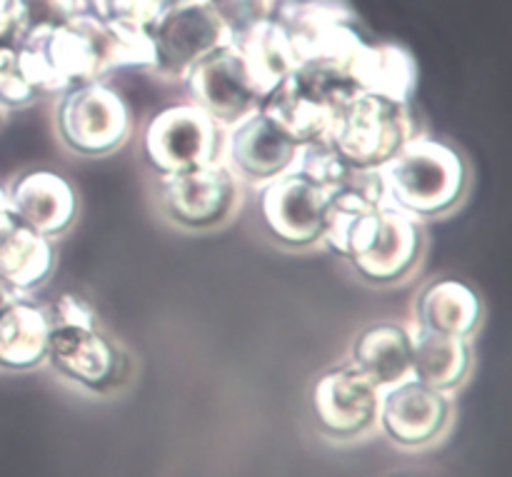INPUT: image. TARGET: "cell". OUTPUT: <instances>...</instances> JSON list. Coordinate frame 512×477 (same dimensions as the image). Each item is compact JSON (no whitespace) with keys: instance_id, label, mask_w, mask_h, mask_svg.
Instances as JSON below:
<instances>
[{"instance_id":"cell-1","label":"cell","mask_w":512,"mask_h":477,"mask_svg":"<svg viewBox=\"0 0 512 477\" xmlns=\"http://www.w3.org/2000/svg\"><path fill=\"white\" fill-rule=\"evenodd\" d=\"M15 48L35 95L65 93L105 70L125 68L120 35L83 10L60 25L30 28Z\"/></svg>"},{"instance_id":"cell-2","label":"cell","mask_w":512,"mask_h":477,"mask_svg":"<svg viewBox=\"0 0 512 477\" xmlns=\"http://www.w3.org/2000/svg\"><path fill=\"white\" fill-rule=\"evenodd\" d=\"M385 203L408 215H440L465 193L468 170L458 150L433 138L413 135L378 168Z\"/></svg>"},{"instance_id":"cell-3","label":"cell","mask_w":512,"mask_h":477,"mask_svg":"<svg viewBox=\"0 0 512 477\" xmlns=\"http://www.w3.org/2000/svg\"><path fill=\"white\" fill-rule=\"evenodd\" d=\"M415 135L408 103L355 93L335 108L330 145L355 170H378Z\"/></svg>"},{"instance_id":"cell-4","label":"cell","mask_w":512,"mask_h":477,"mask_svg":"<svg viewBox=\"0 0 512 477\" xmlns=\"http://www.w3.org/2000/svg\"><path fill=\"white\" fill-rule=\"evenodd\" d=\"M420 230L413 215L380 203L355 223L343 258L355 265L363 278L373 283L400 280L418 260Z\"/></svg>"},{"instance_id":"cell-5","label":"cell","mask_w":512,"mask_h":477,"mask_svg":"<svg viewBox=\"0 0 512 477\" xmlns=\"http://www.w3.org/2000/svg\"><path fill=\"white\" fill-rule=\"evenodd\" d=\"M58 130L68 148L83 155H105L128 138L130 108L118 90L90 80L65 90Z\"/></svg>"},{"instance_id":"cell-6","label":"cell","mask_w":512,"mask_h":477,"mask_svg":"<svg viewBox=\"0 0 512 477\" xmlns=\"http://www.w3.org/2000/svg\"><path fill=\"white\" fill-rule=\"evenodd\" d=\"M218 125L198 105H173L145 130V155L163 175L183 173L215 160Z\"/></svg>"},{"instance_id":"cell-7","label":"cell","mask_w":512,"mask_h":477,"mask_svg":"<svg viewBox=\"0 0 512 477\" xmlns=\"http://www.w3.org/2000/svg\"><path fill=\"white\" fill-rule=\"evenodd\" d=\"M155 68L183 73L210 50L233 43V35L208 0H173L150 28Z\"/></svg>"},{"instance_id":"cell-8","label":"cell","mask_w":512,"mask_h":477,"mask_svg":"<svg viewBox=\"0 0 512 477\" xmlns=\"http://www.w3.org/2000/svg\"><path fill=\"white\" fill-rule=\"evenodd\" d=\"M183 78L195 105L223 123H235L260 103L248 65L235 43L220 45L195 60L183 70Z\"/></svg>"},{"instance_id":"cell-9","label":"cell","mask_w":512,"mask_h":477,"mask_svg":"<svg viewBox=\"0 0 512 477\" xmlns=\"http://www.w3.org/2000/svg\"><path fill=\"white\" fill-rule=\"evenodd\" d=\"M380 390L350 360L320 375L313 385V413L328 435L350 440L378 423Z\"/></svg>"},{"instance_id":"cell-10","label":"cell","mask_w":512,"mask_h":477,"mask_svg":"<svg viewBox=\"0 0 512 477\" xmlns=\"http://www.w3.org/2000/svg\"><path fill=\"white\" fill-rule=\"evenodd\" d=\"M328 195L323 185L290 168L265 185L260 195V215L275 238L300 248L323 235Z\"/></svg>"},{"instance_id":"cell-11","label":"cell","mask_w":512,"mask_h":477,"mask_svg":"<svg viewBox=\"0 0 512 477\" xmlns=\"http://www.w3.org/2000/svg\"><path fill=\"white\" fill-rule=\"evenodd\" d=\"M235 180L220 163L200 165L183 173L165 175L160 198L170 218L185 228H210L233 213Z\"/></svg>"},{"instance_id":"cell-12","label":"cell","mask_w":512,"mask_h":477,"mask_svg":"<svg viewBox=\"0 0 512 477\" xmlns=\"http://www.w3.org/2000/svg\"><path fill=\"white\" fill-rule=\"evenodd\" d=\"M258 108L290 140L305 145L313 140H328L338 103L308 70L298 68L263 95Z\"/></svg>"},{"instance_id":"cell-13","label":"cell","mask_w":512,"mask_h":477,"mask_svg":"<svg viewBox=\"0 0 512 477\" xmlns=\"http://www.w3.org/2000/svg\"><path fill=\"white\" fill-rule=\"evenodd\" d=\"M450 410L448 393L410 378L380 393L378 423L393 443L403 448H423L448 428Z\"/></svg>"},{"instance_id":"cell-14","label":"cell","mask_w":512,"mask_h":477,"mask_svg":"<svg viewBox=\"0 0 512 477\" xmlns=\"http://www.w3.org/2000/svg\"><path fill=\"white\" fill-rule=\"evenodd\" d=\"M45 360L73 383L105 390L118 380V348L95 325H53Z\"/></svg>"},{"instance_id":"cell-15","label":"cell","mask_w":512,"mask_h":477,"mask_svg":"<svg viewBox=\"0 0 512 477\" xmlns=\"http://www.w3.org/2000/svg\"><path fill=\"white\" fill-rule=\"evenodd\" d=\"M230 160L250 180H273L293 168L298 143L290 140L260 108L233 123L228 138Z\"/></svg>"},{"instance_id":"cell-16","label":"cell","mask_w":512,"mask_h":477,"mask_svg":"<svg viewBox=\"0 0 512 477\" xmlns=\"http://www.w3.org/2000/svg\"><path fill=\"white\" fill-rule=\"evenodd\" d=\"M8 195L15 218L48 238L63 233L75 218L73 188L63 175L50 170L25 173Z\"/></svg>"},{"instance_id":"cell-17","label":"cell","mask_w":512,"mask_h":477,"mask_svg":"<svg viewBox=\"0 0 512 477\" xmlns=\"http://www.w3.org/2000/svg\"><path fill=\"white\" fill-rule=\"evenodd\" d=\"M233 43L238 45L240 55H243L245 65H248L250 78H253L260 100H263V95H268L280 80L288 78L293 70L300 68L298 55H295L293 43H290L288 30H285L273 15L250 25V28L245 30V33H240Z\"/></svg>"},{"instance_id":"cell-18","label":"cell","mask_w":512,"mask_h":477,"mask_svg":"<svg viewBox=\"0 0 512 477\" xmlns=\"http://www.w3.org/2000/svg\"><path fill=\"white\" fill-rule=\"evenodd\" d=\"M415 78L418 70L413 55L390 43H365L350 68V80L358 93L380 95L393 103H408Z\"/></svg>"},{"instance_id":"cell-19","label":"cell","mask_w":512,"mask_h":477,"mask_svg":"<svg viewBox=\"0 0 512 477\" xmlns=\"http://www.w3.org/2000/svg\"><path fill=\"white\" fill-rule=\"evenodd\" d=\"M53 323L40 305L13 298L0 310V368L30 370L45 360Z\"/></svg>"},{"instance_id":"cell-20","label":"cell","mask_w":512,"mask_h":477,"mask_svg":"<svg viewBox=\"0 0 512 477\" xmlns=\"http://www.w3.org/2000/svg\"><path fill=\"white\" fill-rule=\"evenodd\" d=\"M353 363L383 390L413 378V345L410 333L395 323H380L365 330L353 350Z\"/></svg>"},{"instance_id":"cell-21","label":"cell","mask_w":512,"mask_h":477,"mask_svg":"<svg viewBox=\"0 0 512 477\" xmlns=\"http://www.w3.org/2000/svg\"><path fill=\"white\" fill-rule=\"evenodd\" d=\"M53 270V243L48 235L20 220L0 233V285L10 293H25L48 278Z\"/></svg>"},{"instance_id":"cell-22","label":"cell","mask_w":512,"mask_h":477,"mask_svg":"<svg viewBox=\"0 0 512 477\" xmlns=\"http://www.w3.org/2000/svg\"><path fill=\"white\" fill-rule=\"evenodd\" d=\"M413 345V378L428 388L450 393L465 380L470 368L468 340L418 328L410 333Z\"/></svg>"},{"instance_id":"cell-23","label":"cell","mask_w":512,"mask_h":477,"mask_svg":"<svg viewBox=\"0 0 512 477\" xmlns=\"http://www.w3.org/2000/svg\"><path fill=\"white\" fill-rule=\"evenodd\" d=\"M480 313L483 308L475 290L460 280H438L428 285L418 303L420 328L465 340L478 328Z\"/></svg>"},{"instance_id":"cell-24","label":"cell","mask_w":512,"mask_h":477,"mask_svg":"<svg viewBox=\"0 0 512 477\" xmlns=\"http://www.w3.org/2000/svg\"><path fill=\"white\" fill-rule=\"evenodd\" d=\"M90 15L110 28L150 33L155 20L173 0H88Z\"/></svg>"},{"instance_id":"cell-25","label":"cell","mask_w":512,"mask_h":477,"mask_svg":"<svg viewBox=\"0 0 512 477\" xmlns=\"http://www.w3.org/2000/svg\"><path fill=\"white\" fill-rule=\"evenodd\" d=\"M33 98L35 90L20 68L18 48H0V108H23Z\"/></svg>"},{"instance_id":"cell-26","label":"cell","mask_w":512,"mask_h":477,"mask_svg":"<svg viewBox=\"0 0 512 477\" xmlns=\"http://www.w3.org/2000/svg\"><path fill=\"white\" fill-rule=\"evenodd\" d=\"M208 3L215 15L223 20L233 40L245 33L250 25L273 15V0H208Z\"/></svg>"},{"instance_id":"cell-27","label":"cell","mask_w":512,"mask_h":477,"mask_svg":"<svg viewBox=\"0 0 512 477\" xmlns=\"http://www.w3.org/2000/svg\"><path fill=\"white\" fill-rule=\"evenodd\" d=\"M28 13V30L43 28V25H60L80 13L78 0H23ZM25 30V33H28Z\"/></svg>"},{"instance_id":"cell-28","label":"cell","mask_w":512,"mask_h":477,"mask_svg":"<svg viewBox=\"0 0 512 477\" xmlns=\"http://www.w3.org/2000/svg\"><path fill=\"white\" fill-rule=\"evenodd\" d=\"M28 30L23 0H0V48L18 45Z\"/></svg>"},{"instance_id":"cell-29","label":"cell","mask_w":512,"mask_h":477,"mask_svg":"<svg viewBox=\"0 0 512 477\" xmlns=\"http://www.w3.org/2000/svg\"><path fill=\"white\" fill-rule=\"evenodd\" d=\"M50 323L53 325H95V315H93V308H90L83 298H78V295H73V293H63L53 303Z\"/></svg>"},{"instance_id":"cell-30","label":"cell","mask_w":512,"mask_h":477,"mask_svg":"<svg viewBox=\"0 0 512 477\" xmlns=\"http://www.w3.org/2000/svg\"><path fill=\"white\" fill-rule=\"evenodd\" d=\"M15 213H13V205H10V195L5 193V188L0 185V233H3L8 225L15 223Z\"/></svg>"},{"instance_id":"cell-31","label":"cell","mask_w":512,"mask_h":477,"mask_svg":"<svg viewBox=\"0 0 512 477\" xmlns=\"http://www.w3.org/2000/svg\"><path fill=\"white\" fill-rule=\"evenodd\" d=\"M13 298H15V293H10L8 288H3V285H0V310H3Z\"/></svg>"},{"instance_id":"cell-32","label":"cell","mask_w":512,"mask_h":477,"mask_svg":"<svg viewBox=\"0 0 512 477\" xmlns=\"http://www.w3.org/2000/svg\"><path fill=\"white\" fill-rule=\"evenodd\" d=\"M0 110H3V108H0Z\"/></svg>"}]
</instances>
